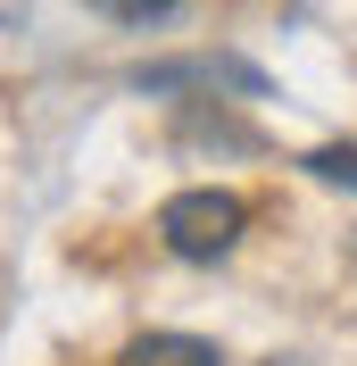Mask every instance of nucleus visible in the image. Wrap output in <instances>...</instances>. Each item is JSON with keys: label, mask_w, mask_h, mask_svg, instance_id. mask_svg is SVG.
<instances>
[{"label": "nucleus", "mask_w": 357, "mask_h": 366, "mask_svg": "<svg viewBox=\"0 0 357 366\" xmlns=\"http://www.w3.org/2000/svg\"><path fill=\"white\" fill-rule=\"evenodd\" d=\"M241 233H249V200L241 192H216V183H191V192H175L158 208V242L175 258H191V267H216Z\"/></svg>", "instance_id": "obj_1"}, {"label": "nucleus", "mask_w": 357, "mask_h": 366, "mask_svg": "<svg viewBox=\"0 0 357 366\" xmlns=\"http://www.w3.org/2000/svg\"><path fill=\"white\" fill-rule=\"evenodd\" d=\"M116 366H224V350L200 333H134L116 350Z\"/></svg>", "instance_id": "obj_2"}, {"label": "nucleus", "mask_w": 357, "mask_h": 366, "mask_svg": "<svg viewBox=\"0 0 357 366\" xmlns=\"http://www.w3.org/2000/svg\"><path fill=\"white\" fill-rule=\"evenodd\" d=\"M299 167H308L316 183H349V192H357V142H324V150H308Z\"/></svg>", "instance_id": "obj_3"}, {"label": "nucleus", "mask_w": 357, "mask_h": 366, "mask_svg": "<svg viewBox=\"0 0 357 366\" xmlns=\"http://www.w3.org/2000/svg\"><path fill=\"white\" fill-rule=\"evenodd\" d=\"M183 0H109V17H125V25H150V17H175Z\"/></svg>", "instance_id": "obj_4"}]
</instances>
